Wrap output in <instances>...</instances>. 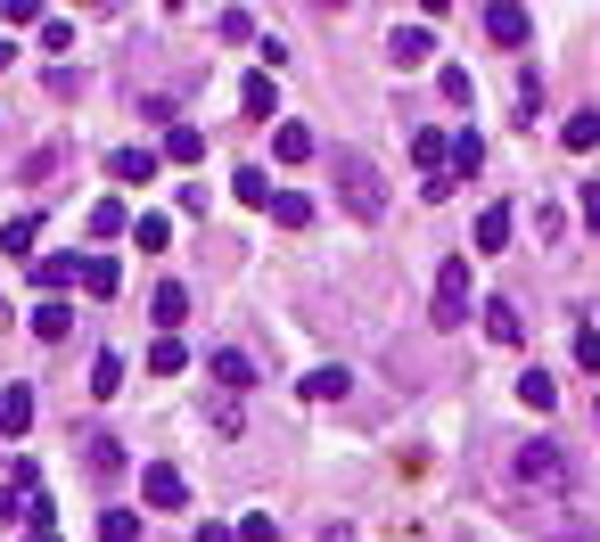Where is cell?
<instances>
[{
    "label": "cell",
    "instance_id": "5b68a950",
    "mask_svg": "<svg viewBox=\"0 0 600 542\" xmlns=\"http://www.w3.org/2000/svg\"><path fill=\"white\" fill-rule=\"evenodd\" d=\"M527 33H534V17L519 9V0H493L486 9V41L493 50H527Z\"/></svg>",
    "mask_w": 600,
    "mask_h": 542
},
{
    "label": "cell",
    "instance_id": "83f0119b",
    "mask_svg": "<svg viewBox=\"0 0 600 542\" xmlns=\"http://www.w3.org/2000/svg\"><path fill=\"white\" fill-rule=\"evenodd\" d=\"M91 231H99V239H116V231H132V214H123L116 198H99V205H91Z\"/></svg>",
    "mask_w": 600,
    "mask_h": 542
},
{
    "label": "cell",
    "instance_id": "8992f818",
    "mask_svg": "<svg viewBox=\"0 0 600 542\" xmlns=\"http://www.w3.org/2000/svg\"><path fill=\"white\" fill-rule=\"evenodd\" d=\"M206 379H214L222 394H247V387H256V362H247L239 345H222V353H206Z\"/></svg>",
    "mask_w": 600,
    "mask_h": 542
},
{
    "label": "cell",
    "instance_id": "7c38bea8",
    "mask_svg": "<svg viewBox=\"0 0 600 542\" xmlns=\"http://www.w3.org/2000/svg\"><path fill=\"white\" fill-rule=\"evenodd\" d=\"M510 222H519L510 205H486V214H478V255H502V247H510Z\"/></svg>",
    "mask_w": 600,
    "mask_h": 542
},
{
    "label": "cell",
    "instance_id": "ba28073f",
    "mask_svg": "<svg viewBox=\"0 0 600 542\" xmlns=\"http://www.w3.org/2000/svg\"><path fill=\"white\" fill-rule=\"evenodd\" d=\"M346 362H321V370H304V403H346Z\"/></svg>",
    "mask_w": 600,
    "mask_h": 542
},
{
    "label": "cell",
    "instance_id": "52a82bcc",
    "mask_svg": "<svg viewBox=\"0 0 600 542\" xmlns=\"http://www.w3.org/2000/svg\"><path fill=\"white\" fill-rule=\"evenodd\" d=\"M411 164H420L428 181H452V140L444 132H411Z\"/></svg>",
    "mask_w": 600,
    "mask_h": 542
},
{
    "label": "cell",
    "instance_id": "f546056e",
    "mask_svg": "<svg viewBox=\"0 0 600 542\" xmlns=\"http://www.w3.org/2000/svg\"><path fill=\"white\" fill-rule=\"evenodd\" d=\"M33 239H41V222H33V214H17L9 231H0V247H9V255H33Z\"/></svg>",
    "mask_w": 600,
    "mask_h": 542
},
{
    "label": "cell",
    "instance_id": "9c48e42d",
    "mask_svg": "<svg viewBox=\"0 0 600 542\" xmlns=\"http://www.w3.org/2000/svg\"><path fill=\"white\" fill-rule=\"evenodd\" d=\"M26 428H33V387H17V379H9V394H0V435L17 444Z\"/></svg>",
    "mask_w": 600,
    "mask_h": 542
},
{
    "label": "cell",
    "instance_id": "1f68e13d",
    "mask_svg": "<svg viewBox=\"0 0 600 542\" xmlns=\"http://www.w3.org/2000/svg\"><path fill=\"white\" fill-rule=\"evenodd\" d=\"M99 542H140V518L132 510H108V518H99Z\"/></svg>",
    "mask_w": 600,
    "mask_h": 542
},
{
    "label": "cell",
    "instance_id": "44dd1931",
    "mask_svg": "<svg viewBox=\"0 0 600 542\" xmlns=\"http://www.w3.org/2000/svg\"><path fill=\"white\" fill-rule=\"evenodd\" d=\"M272 222H280V231H304V222H313V198H304V190H280V198H272Z\"/></svg>",
    "mask_w": 600,
    "mask_h": 542
},
{
    "label": "cell",
    "instance_id": "9a60e30c",
    "mask_svg": "<svg viewBox=\"0 0 600 542\" xmlns=\"http://www.w3.org/2000/svg\"><path fill=\"white\" fill-rule=\"evenodd\" d=\"M206 157V132L198 123H173V132H164V164H198Z\"/></svg>",
    "mask_w": 600,
    "mask_h": 542
},
{
    "label": "cell",
    "instance_id": "e0dca14e",
    "mask_svg": "<svg viewBox=\"0 0 600 542\" xmlns=\"http://www.w3.org/2000/svg\"><path fill=\"white\" fill-rule=\"evenodd\" d=\"M239 108L256 116V123H272L280 116V99H272V74H247V91H239Z\"/></svg>",
    "mask_w": 600,
    "mask_h": 542
},
{
    "label": "cell",
    "instance_id": "d590c367",
    "mask_svg": "<svg viewBox=\"0 0 600 542\" xmlns=\"http://www.w3.org/2000/svg\"><path fill=\"white\" fill-rule=\"evenodd\" d=\"M576 362H584V370H600V329H576Z\"/></svg>",
    "mask_w": 600,
    "mask_h": 542
},
{
    "label": "cell",
    "instance_id": "8fae6325",
    "mask_svg": "<svg viewBox=\"0 0 600 542\" xmlns=\"http://www.w3.org/2000/svg\"><path fill=\"white\" fill-rule=\"evenodd\" d=\"M478 312H486V338H493V345H519V338H527L519 304H502V297H493V304H478Z\"/></svg>",
    "mask_w": 600,
    "mask_h": 542
},
{
    "label": "cell",
    "instance_id": "ac0fdd59",
    "mask_svg": "<svg viewBox=\"0 0 600 542\" xmlns=\"http://www.w3.org/2000/svg\"><path fill=\"white\" fill-rule=\"evenodd\" d=\"M116 288H123L116 255H91V263H82V297H116Z\"/></svg>",
    "mask_w": 600,
    "mask_h": 542
},
{
    "label": "cell",
    "instance_id": "8d00e7d4",
    "mask_svg": "<svg viewBox=\"0 0 600 542\" xmlns=\"http://www.w3.org/2000/svg\"><path fill=\"white\" fill-rule=\"evenodd\" d=\"M198 542H239V526H222V518H206V526H198Z\"/></svg>",
    "mask_w": 600,
    "mask_h": 542
},
{
    "label": "cell",
    "instance_id": "7402d4cb",
    "mask_svg": "<svg viewBox=\"0 0 600 542\" xmlns=\"http://www.w3.org/2000/svg\"><path fill=\"white\" fill-rule=\"evenodd\" d=\"M67 329H74V312L58 304V297H50V304H33V338H50V345H58Z\"/></svg>",
    "mask_w": 600,
    "mask_h": 542
},
{
    "label": "cell",
    "instance_id": "74e56055",
    "mask_svg": "<svg viewBox=\"0 0 600 542\" xmlns=\"http://www.w3.org/2000/svg\"><path fill=\"white\" fill-rule=\"evenodd\" d=\"M584 214L600 222V181H584Z\"/></svg>",
    "mask_w": 600,
    "mask_h": 542
},
{
    "label": "cell",
    "instance_id": "30bf717a",
    "mask_svg": "<svg viewBox=\"0 0 600 542\" xmlns=\"http://www.w3.org/2000/svg\"><path fill=\"white\" fill-rule=\"evenodd\" d=\"M387 58H396V67H428V58H437V33H428V26H411V33L387 41Z\"/></svg>",
    "mask_w": 600,
    "mask_h": 542
},
{
    "label": "cell",
    "instance_id": "d6a6232c",
    "mask_svg": "<svg viewBox=\"0 0 600 542\" xmlns=\"http://www.w3.org/2000/svg\"><path fill=\"white\" fill-rule=\"evenodd\" d=\"M0 17H9V26H50V9H41V0H0Z\"/></svg>",
    "mask_w": 600,
    "mask_h": 542
},
{
    "label": "cell",
    "instance_id": "484cf974",
    "mask_svg": "<svg viewBox=\"0 0 600 542\" xmlns=\"http://www.w3.org/2000/svg\"><path fill=\"white\" fill-rule=\"evenodd\" d=\"M181 362H190V353H181V338H157V345H149V379H173Z\"/></svg>",
    "mask_w": 600,
    "mask_h": 542
},
{
    "label": "cell",
    "instance_id": "4dcf8cb0",
    "mask_svg": "<svg viewBox=\"0 0 600 542\" xmlns=\"http://www.w3.org/2000/svg\"><path fill=\"white\" fill-rule=\"evenodd\" d=\"M123 387V353H99L91 362V394H116Z\"/></svg>",
    "mask_w": 600,
    "mask_h": 542
},
{
    "label": "cell",
    "instance_id": "7a4b0ae2",
    "mask_svg": "<svg viewBox=\"0 0 600 542\" xmlns=\"http://www.w3.org/2000/svg\"><path fill=\"white\" fill-rule=\"evenodd\" d=\"M437 329H461L469 321V255H444L437 263V304H428Z\"/></svg>",
    "mask_w": 600,
    "mask_h": 542
},
{
    "label": "cell",
    "instance_id": "836d02e7",
    "mask_svg": "<svg viewBox=\"0 0 600 542\" xmlns=\"http://www.w3.org/2000/svg\"><path fill=\"white\" fill-rule=\"evenodd\" d=\"M272 534H280L272 510H247V518H239V542H272Z\"/></svg>",
    "mask_w": 600,
    "mask_h": 542
},
{
    "label": "cell",
    "instance_id": "6da1fadb",
    "mask_svg": "<svg viewBox=\"0 0 600 542\" xmlns=\"http://www.w3.org/2000/svg\"><path fill=\"white\" fill-rule=\"evenodd\" d=\"M338 198H346V214H362V222L387 214V181H379V164L362 149H338Z\"/></svg>",
    "mask_w": 600,
    "mask_h": 542
},
{
    "label": "cell",
    "instance_id": "4316f807",
    "mask_svg": "<svg viewBox=\"0 0 600 542\" xmlns=\"http://www.w3.org/2000/svg\"><path fill=\"white\" fill-rule=\"evenodd\" d=\"M519 403H527V411H551V403H560V387H551L543 370H527V379H519Z\"/></svg>",
    "mask_w": 600,
    "mask_h": 542
},
{
    "label": "cell",
    "instance_id": "277c9868",
    "mask_svg": "<svg viewBox=\"0 0 600 542\" xmlns=\"http://www.w3.org/2000/svg\"><path fill=\"white\" fill-rule=\"evenodd\" d=\"M140 502H149V510H181V502H190V476H181L173 461H149V469H140Z\"/></svg>",
    "mask_w": 600,
    "mask_h": 542
},
{
    "label": "cell",
    "instance_id": "e575fe53",
    "mask_svg": "<svg viewBox=\"0 0 600 542\" xmlns=\"http://www.w3.org/2000/svg\"><path fill=\"white\" fill-rule=\"evenodd\" d=\"M214 33H222V41H247V33H256V17H247V9H222Z\"/></svg>",
    "mask_w": 600,
    "mask_h": 542
},
{
    "label": "cell",
    "instance_id": "3957f363",
    "mask_svg": "<svg viewBox=\"0 0 600 542\" xmlns=\"http://www.w3.org/2000/svg\"><path fill=\"white\" fill-rule=\"evenodd\" d=\"M519 476H527L534 493H568V485H576L568 452H560V444H543V435H534V444H519Z\"/></svg>",
    "mask_w": 600,
    "mask_h": 542
},
{
    "label": "cell",
    "instance_id": "cb8c5ba5",
    "mask_svg": "<svg viewBox=\"0 0 600 542\" xmlns=\"http://www.w3.org/2000/svg\"><path fill=\"white\" fill-rule=\"evenodd\" d=\"M478 164H486V140H478V132H452V181L478 173Z\"/></svg>",
    "mask_w": 600,
    "mask_h": 542
},
{
    "label": "cell",
    "instance_id": "2e32d148",
    "mask_svg": "<svg viewBox=\"0 0 600 542\" xmlns=\"http://www.w3.org/2000/svg\"><path fill=\"white\" fill-rule=\"evenodd\" d=\"M108 173H116V181H157V149H116Z\"/></svg>",
    "mask_w": 600,
    "mask_h": 542
},
{
    "label": "cell",
    "instance_id": "f1b7e54d",
    "mask_svg": "<svg viewBox=\"0 0 600 542\" xmlns=\"http://www.w3.org/2000/svg\"><path fill=\"white\" fill-rule=\"evenodd\" d=\"M132 239H140V255H157V247L173 239V222H164V214H140V222H132Z\"/></svg>",
    "mask_w": 600,
    "mask_h": 542
},
{
    "label": "cell",
    "instance_id": "d6986e66",
    "mask_svg": "<svg viewBox=\"0 0 600 542\" xmlns=\"http://www.w3.org/2000/svg\"><path fill=\"white\" fill-rule=\"evenodd\" d=\"M82 461H91V476H116L123 469V444H116V435H82Z\"/></svg>",
    "mask_w": 600,
    "mask_h": 542
},
{
    "label": "cell",
    "instance_id": "5bb4252c",
    "mask_svg": "<svg viewBox=\"0 0 600 542\" xmlns=\"http://www.w3.org/2000/svg\"><path fill=\"white\" fill-rule=\"evenodd\" d=\"M149 312H157V329H181V321H190V288H173V280H164L157 297H149Z\"/></svg>",
    "mask_w": 600,
    "mask_h": 542
},
{
    "label": "cell",
    "instance_id": "d4e9b609",
    "mask_svg": "<svg viewBox=\"0 0 600 542\" xmlns=\"http://www.w3.org/2000/svg\"><path fill=\"white\" fill-rule=\"evenodd\" d=\"M280 190H272V173H263V164H247L239 173V205H272Z\"/></svg>",
    "mask_w": 600,
    "mask_h": 542
},
{
    "label": "cell",
    "instance_id": "603a6c76",
    "mask_svg": "<svg viewBox=\"0 0 600 542\" xmlns=\"http://www.w3.org/2000/svg\"><path fill=\"white\" fill-rule=\"evenodd\" d=\"M33 280H41V288H50V297H58V288H67V280H82V263H74V255H41V263H33Z\"/></svg>",
    "mask_w": 600,
    "mask_h": 542
},
{
    "label": "cell",
    "instance_id": "ffe728a7",
    "mask_svg": "<svg viewBox=\"0 0 600 542\" xmlns=\"http://www.w3.org/2000/svg\"><path fill=\"white\" fill-rule=\"evenodd\" d=\"M272 157H280V164H304V157H313V132H304V123H280V132H272Z\"/></svg>",
    "mask_w": 600,
    "mask_h": 542
},
{
    "label": "cell",
    "instance_id": "f35d334b",
    "mask_svg": "<svg viewBox=\"0 0 600 542\" xmlns=\"http://www.w3.org/2000/svg\"><path fill=\"white\" fill-rule=\"evenodd\" d=\"M0 67H9V41H0Z\"/></svg>",
    "mask_w": 600,
    "mask_h": 542
},
{
    "label": "cell",
    "instance_id": "4fadbf2b",
    "mask_svg": "<svg viewBox=\"0 0 600 542\" xmlns=\"http://www.w3.org/2000/svg\"><path fill=\"white\" fill-rule=\"evenodd\" d=\"M560 149H568V157H592V149H600V116H592V108L560 123Z\"/></svg>",
    "mask_w": 600,
    "mask_h": 542
}]
</instances>
